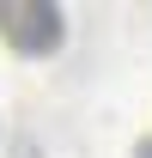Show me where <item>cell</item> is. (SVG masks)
Returning <instances> with one entry per match:
<instances>
[{
  "instance_id": "cell-1",
  "label": "cell",
  "mask_w": 152,
  "mask_h": 158,
  "mask_svg": "<svg viewBox=\"0 0 152 158\" xmlns=\"http://www.w3.org/2000/svg\"><path fill=\"white\" fill-rule=\"evenodd\" d=\"M0 31L19 55H49L61 43V12L49 0H6L0 6Z\"/></svg>"
},
{
  "instance_id": "cell-2",
  "label": "cell",
  "mask_w": 152,
  "mask_h": 158,
  "mask_svg": "<svg viewBox=\"0 0 152 158\" xmlns=\"http://www.w3.org/2000/svg\"><path fill=\"white\" fill-rule=\"evenodd\" d=\"M140 158H152V140H146V146H140Z\"/></svg>"
}]
</instances>
